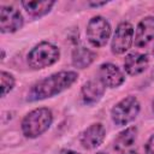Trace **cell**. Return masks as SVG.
I'll use <instances>...</instances> for the list:
<instances>
[{"label":"cell","mask_w":154,"mask_h":154,"mask_svg":"<svg viewBox=\"0 0 154 154\" xmlns=\"http://www.w3.org/2000/svg\"><path fill=\"white\" fill-rule=\"evenodd\" d=\"M60 59V49L52 42L41 41L26 54V63L32 70H42L54 65Z\"/></svg>","instance_id":"3"},{"label":"cell","mask_w":154,"mask_h":154,"mask_svg":"<svg viewBox=\"0 0 154 154\" xmlns=\"http://www.w3.org/2000/svg\"><path fill=\"white\" fill-rule=\"evenodd\" d=\"M123 154H137V153H134V152H130V153H123Z\"/></svg>","instance_id":"23"},{"label":"cell","mask_w":154,"mask_h":154,"mask_svg":"<svg viewBox=\"0 0 154 154\" xmlns=\"http://www.w3.org/2000/svg\"><path fill=\"white\" fill-rule=\"evenodd\" d=\"M106 91V87L99 78L89 79L81 87V97L85 105L97 103Z\"/></svg>","instance_id":"12"},{"label":"cell","mask_w":154,"mask_h":154,"mask_svg":"<svg viewBox=\"0 0 154 154\" xmlns=\"http://www.w3.org/2000/svg\"><path fill=\"white\" fill-rule=\"evenodd\" d=\"M5 59V52H4V49H1V60H4Z\"/></svg>","instance_id":"20"},{"label":"cell","mask_w":154,"mask_h":154,"mask_svg":"<svg viewBox=\"0 0 154 154\" xmlns=\"http://www.w3.org/2000/svg\"><path fill=\"white\" fill-rule=\"evenodd\" d=\"M144 153L146 154H154V134L149 136L144 144Z\"/></svg>","instance_id":"17"},{"label":"cell","mask_w":154,"mask_h":154,"mask_svg":"<svg viewBox=\"0 0 154 154\" xmlns=\"http://www.w3.org/2000/svg\"><path fill=\"white\" fill-rule=\"evenodd\" d=\"M88 42L95 47L101 48L107 45L112 35V26L108 19L102 16H94L89 19L85 29Z\"/></svg>","instance_id":"5"},{"label":"cell","mask_w":154,"mask_h":154,"mask_svg":"<svg viewBox=\"0 0 154 154\" xmlns=\"http://www.w3.org/2000/svg\"><path fill=\"white\" fill-rule=\"evenodd\" d=\"M16 85V78L12 73L1 70L0 71V87H1V97H5Z\"/></svg>","instance_id":"16"},{"label":"cell","mask_w":154,"mask_h":154,"mask_svg":"<svg viewBox=\"0 0 154 154\" xmlns=\"http://www.w3.org/2000/svg\"><path fill=\"white\" fill-rule=\"evenodd\" d=\"M58 154H79V153L76 150H72V149H61Z\"/></svg>","instance_id":"19"},{"label":"cell","mask_w":154,"mask_h":154,"mask_svg":"<svg viewBox=\"0 0 154 154\" xmlns=\"http://www.w3.org/2000/svg\"><path fill=\"white\" fill-rule=\"evenodd\" d=\"M105 137H106L105 126L101 123H93L81 132L79 143L84 149L91 150L101 146Z\"/></svg>","instance_id":"9"},{"label":"cell","mask_w":154,"mask_h":154,"mask_svg":"<svg viewBox=\"0 0 154 154\" xmlns=\"http://www.w3.org/2000/svg\"><path fill=\"white\" fill-rule=\"evenodd\" d=\"M137 135H138V129L135 125L125 128L114 138V142H113L114 149L117 152H124L131 148L137 141Z\"/></svg>","instance_id":"15"},{"label":"cell","mask_w":154,"mask_h":154,"mask_svg":"<svg viewBox=\"0 0 154 154\" xmlns=\"http://www.w3.org/2000/svg\"><path fill=\"white\" fill-rule=\"evenodd\" d=\"M141 111V103L134 95L119 100L111 109V119L117 126H125L132 123Z\"/></svg>","instance_id":"4"},{"label":"cell","mask_w":154,"mask_h":154,"mask_svg":"<svg viewBox=\"0 0 154 154\" xmlns=\"http://www.w3.org/2000/svg\"><path fill=\"white\" fill-rule=\"evenodd\" d=\"M97 54L91 51L90 48H87L84 46H78L73 48L72 54H71V63L72 66L76 69H87L89 67L96 59Z\"/></svg>","instance_id":"14"},{"label":"cell","mask_w":154,"mask_h":154,"mask_svg":"<svg viewBox=\"0 0 154 154\" xmlns=\"http://www.w3.org/2000/svg\"><path fill=\"white\" fill-rule=\"evenodd\" d=\"M95 154H108V153H106V152H96Z\"/></svg>","instance_id":"22"},{"label":"cell","mask_w":154,"mask_h":154,"mask_svg":"<svg viewBox=\"0 0 154 154\" xmlns=\"http://www.w3.org/2000/svg\"><path fill=\"white\" fill-rule=\"evenodd\" d=\"M135 29L130 22H120L112 36L111 40V52L116 55H122L126 53L134 45Z\"/></svg>","instance_id":"6"},{"label":"cell","mask_w":154,"mask_h":154,"mask_svg":"<svg viewBox=\"0 0 154 154\" xmlns=\"http://www.w3.org/2000/svg\"><path fill=\"white\" fill-rule=\"evenodd\" d=\"M152 112H153V114H154V99H153V101H152Z\"/></svg>","instance_id":"21"},{"label":"cell","mask_w":154,"mask_h":154,"mask_svg":"<svg viewBox=\"0 0 154 154\" xmlns=\"http://www.w3.org/2000/svg\"><path fill=\"white\" fill-rule=\"evenodd\" d=\"M78 79V72L73 70H63L54 72L36 82L28 93V101H40L54 97L58 94L71 88Z\"/></svg>","instance_id":"1"},{"label":"cell","mask_w":154,"mask_h":154,"mask_svg":"<svg viewBox=\"0 0 154 154\" xmlns=\"http://www.w3.org/2000/svg\"><path fill=\"white\" fill-rule=\"evenodd\" d=\"M152 54H153V57H154V46H153V49H152Z\"/></svg>","instance_id":"24"},{"label":"cell","mask_w":154,"mask_h":154,"mask_svg":"<svg viewBox=\"0 0 154 154\" xmlns=\"http://www.w3.org/2000/svg\"><path fill=\"white\" fill-rule=\"evenodd\" d=\"M24 18L19 10L13 6H0V31L1 34H13L22 29Z\"/></svg>","instance_id":"7"},{"label":"cell","mask_w":154,"mask_h":154,"mask_svg":"<svg viewBox=\"0 0 154 154\" xmlns=\"http://www.w3.org/2000/svg\"><path fill=\"white\" fill-rule=\"evenodd\" d=\"M53 123V113L48 107H37L28 112L20 123V129L26 138H37L43 135Z\"/></svg>","instance_id":"2"},{"label":"cell","mask_w":154,"mask_h":154,"mask_svg":"<svg viewBox=\"0 0 154 154\" xmlns=\"http://www.w3.org/2000/svg\"><path fill=\"white\" fill-rule=\"evenodd\" d=\"M123 66L129 76H137L144 72L149 66V58L146 53L131 52L124 58Z\"/></svg>","instance_id":"11"},{"label":"cell","mask_w":154,"mask_h":154,"mask_svg":"<svg viewBox=\"0 0 154 154\" xmlns=\"http://www.w3.org/2000/svg\"><path fill=\"white\" fill-rule=\"evenodd\" d=\"M154 41V16H146L142 18L135 29L134 45L138 48L147 47Z\"/></svg>","instance_id":"10"},{"label":"cell","mask_w":154,"mask_h":154,"mask_svg":"<svg viewBox=\"0 0 154 154\" xmlns=\"http://www.w3.org/2000/svg\"><path fill=\"white\" fill-rule=\"evenodd\" d=\"M20 5L25 12L32 18H41L51 12L55 1L53 0H23Z\"/></svg>","instance_id":"13"},{"label":"cell","mask_w":154,"mask_h":154,"mask_svg":"<svg viewBox=\"0 0 154 154\" xmlns=\"http://www.w3.org/2000/svg\"><path fill=\"white\" fill-rule=\"evenodd\" d=\"M108 2L107 1H96V2H94V1H89L88 2V5L89 6H91V7H100V6H105V5H107Z\"/></svg>","instance_id":"18"},{"label":"cell","mask_w":154,"mask_h":154,"mask_svg":"<svg viewBox=\"0 0 154 154\" xmlns=\"http://www.w3.org/2000/svg\"><path fill=\"white\" fill-rule=\"evenodd\" d=\"M97 78L106 88H118L125 82V73L113 63H102L97 70Z\"/></svg>","instance_id":"8"}]
</instances>
